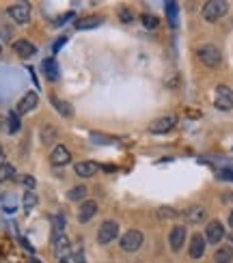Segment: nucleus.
I'll return each instance as SVG.
<instances>
[{"instance_id":"nucleus-11","label":"nucleus","mask_w":233,"mask_h":263,"mask_svg":"<svg viewBox=\"0 0 233 263\" xmlns=\"http://www.w3.org/2000/svg\"><path fill=\"white\" fill-rule=\"evenodd\" d=\"M93 216H97V203L95 201H82L80 209H78V222L87 225L93 220Z\"/></svg>"},{"instance_id":"nucleus-24","label":"nucleus","mask_w":233,"mask_h":263,"mask_svg":"<svg viewBox=\"0 0 233 263\" xmlns=\"http://www.w3.org/2000/svg\"><path fill=\"white\" fill-rule=\"evenodd\" d=\"M6 132L9 134H17L19 132V119H17V113H9V117H6Z\"/></svg>"},{"instance_id":"nucleus-42","label":"nucleus","mask_w":233,"mask_h":263,"mask_svg":"<svg viewBox=\"0 0 233 263\" xmlns=\"http://www.w3.org/2000/svg\"><path fill=\"white\" fill-rule=\"evenodd\" d=\"M35 263H39V261H35Z\"/></svg>"},{"instance_id":"nucleus-39","label":"nucleus","mask_w":233,"mask_h":263,"mask_svg":"<svg viewBox=\"0 0 233 263\" xmlns=\"http://www.w3.org/2000/svg\"><path fill=\"white\" fill-rule=\"evenodd\" d=\"M229 240H231V242H233V233H229Z\"/></svg>"},{"instance_id":"nucleus-41","label":"nucleus","mask_w":233,"mask_h":263,"mask_svg":"<svg viewBox=\"0 0 233 263\" xmlns=\"http://www.w3.org/2000/svg\"><path fill=\"white\" fill-rule=\"evenodd\" d=\"M0 50H2V45H0Z\"/></svg>"},{"instance_id":"nucleus-16","label":"nucleus","mask_w":233,"mask_h":263,"mask_svg":"<svg viewBox=\"0 0 233 263\" xmlns=\"http://www.w3.org/2000/svg\"><path fill=\"white\" fill-rule=\"evenodd\" d=\"M41 71H43V76L48 78L50 82H56L58 76H61V71H58V65H56L54 58H45V61L41 63Z\"/></svg>"},{"instance_id":"nucleus-35","label":"nucleus","mask_w":233,"mask_h":263,"mask_svg":"<svg viewBox=\"0 0 233 263\" xmlns=\"http://www.w3.org/2000/svg\"><path fill=\"white\" fill-rule=\"evenodd\" d=\"M67 19H71V13H67V15H61V17H58L54 24H56V26H61V24H65V22H67Z\"/></svg>"},{"instance_id":"nucleus-4","label":"nucleus","mask_w":233,"mask_h":263,"mask_svg":"<svg viewBox=\"0 0 233 263\" xmlns=\"http://www.w3.org/2000/svg\"><path fill=\"white\" fill-rule=\"evenodd\" d=\"M140 246H142V231H138V229H129V231L123 233V238H121V251L136 253Z\"/></svg>"},{"instance_id":"nucleus-18","label":"nucleus","mask_w":233,"mask_h":263,"mask_svg":"<svg viewBox=\"0 0 233 263\" xmlns=\"http://www.w3.org/2000/svg\"><path fill=\"white\" fill-rule=\"evenodd\" d=\"M50 102H52V106H54L58 113H61V117H65V119H69V117H74V106H71L69 102H63V100H58L56 95H52L50 97Z\"/></svg>"},{"instance_id":"nucleus-40","label":"nucleus","mask_w":233,"mask_h":263,"mask_svg":"<svg viewBox=\"0 0 233 263\" xmlns=\"http://www.w3.org/2000/svg\"><path fill=\"white\" fill-rule=\"evenodd\" d=\"M61 263H69V261L67 259H61Z\"/></svg>"},{"instance_id":"nucleus-17","label":"nucleus","mask_w":233,"mask_h":263,"mask_svg":"<svg viewBox=\"0 0 233 263\" xmlns=\"http://www.w3.org/2000/svg\"><path fill=\"white\" fill-rule=\"evenodd\" d=\"M184 216H186V220L190 222V225H199V222H203L205 220V216H207V212L201 205H192V207H188L186 212H184Z\"/></svg>"},{"instance_id":"nucleus-6","label":"nucleus","mask_w":233,"mask_h":263,"mask_svg":"<svg viewBox=\"0 0 233 263\" xmlns=\"http://www.w3.org/2000/svg\"><path fill=\"white\" fill-rule=\"evenodd\" d=\"M205 242L207 244H218L220 240L225 238V227H223V222L220 220H212V222H207V227H205Z\"/></svg>"},{"instance_id":"nucleus-21","label":"nucleus","mask_w":233,"mask_h":263,"mask_svg":"<svg viewBox=\"0 0 233 263\" xmlns=\"http://www.w3.org/2000/svg\"><path fill=\"white\" fill-rule=\"evenodd\" d=\"M214 261H216V263H231L233 261V248L231 246L218 248L216 255H214Z\"/></svg>"},{"instance_id":"nucleus-12","label":"nucleus","mask_w":233,"mask_h":263,"mask_svg":"<svg viewBox=\"0 0 233 263\" xmlns=\"http://www.w3.org/2000/svg\"><path fill=\"white\" fill-rule=\"evenodd\" d=\"M184 242H186V227H173L171 233H168V244H171V248L175 253L181 251L184 248Z\"/></svg>"},{"instance_id":"nucleus-9","label":"nucleus","mask_w":233,"mask_h":263,"mask_svg":"<svg viewBox=\"0 0 233 263\" xmlns=\"http://www.w3.org/2000/svg\"><path fill=\"white\" fill-rule=\"evenodd\" d=\"M37 104H39V95L35 93V91H28V93L22 95V100L17 102V110H15V113L17 115H26V113H30V110H35Z\"/></svg>"},{"instance_id":"nucleus-5","label":"nucleus","mask_w":233,"mask_h":263,"mask_svg":"<svg viewBox=\"0 0 233 263\" xmlns=\"http://www.w3.org/2000/svg\"><path fill=\"white\" fill-rule=\"evenodd\" d=\"M116 233H119V225L115 220H106L100 227V231H97V244H102V246L110 244L116 238Z\"/></svg>"},{"instance_id":"nucleus-1","label":"nucleus","mask_w":233,"mask_h":263,"mask_svg":"<svg viewBox=\"0 0 233 263\" xmlns=\"http://www.w3.org/2000/svg\"><path fill=\"white\" fill-rule=\"evenodd\" d=\"M197 56H199V61L205 65V67H218L220 63H223V54H220V50L216 48V45H212V43H205V45H201V48L197 50Z\"/></svg>"},{"instance_id":"nucleus-34","label":"nucleus","mask_w":233,"mask_h":263,"mask_svg":"<svg viewBox=\"0 0 233 263\" xmlns=\"http://www.w3.org/2000/svg\"><path fill=\"white\" fill-rule=\"evenodd\" d=\"M65 41H67V39H65V37H61V39H56V41H54V45H52V50H54V52H58V50H61L63 48V43Z\"/></svg>"},{"instance_id":"nucleus-36","label":"nucleus","mask_w":233,"mask_h":263,"mask_svg":"<svg viewBox=\"0 0 233 263\" xmlns=\"http://www.w3.org/2000/svg\"><path fill=\"white\" fill-rule=\"evenodd\" d=\"M4 130H6V119L0 115V132H4Z\"/></svg>"},{"instance_id":"nucleus-14","label":"nucleus","mask_w":233,"mask_h":263,"mask_svg":"<svg viewBox=\"0 0 233 263\" xmlns=\"http://www.w3.org/2000/svg\"><path fill=\"white\" fill-rule=\"evenodd\" d=\"M97 168H100V164L93 162V160H84V162H78L74 170H76V175L78 177H91V175H95L97 173Z\"/></svg>"},{"instance_id":"nucleus-26","label":"nucleus","mask_w":233,"mask_h":263,"mask_svg":"<svg viewBox=\"0 0 233 263\" xmlns=\"http://www.w3.org/2000/svg\"><path fill=\"white\" fill-rule=\"evenodd\" d=\"M158 216H160V218L162 220H173V218H177V216H179V212H177V209H173V207H160L158 209Z\"/></svg>"},{"instance_id":"nucleus-7","label":"nucleus","mask_w":233,"mask_h":263,"mask_svg":"<svg viewBox=\"0 0 233 263\" xmlns=\"http://www.w3.org/2000/svg\"><path fill=\"white\" fill-rule=\"evenodd\" d=\"M175 123H177V117L175 115L160 117V119H155L151 126H149V132H151V134H166V132H171L175 128Z\"/></svg>"},{"instance_id":"nucleus-2","label":"nucleus","mask_w":233,"mask_h":263,"mask_svg":"<svg viewBox=\"0 0 233 263\" xmlns=\"http://www.w3.org/2000/svg\"><path fill=\"white\" fill-rule=\"evenodd\" d=\"M227 11H229V4H227L225 0H210V2H205V6H203V17L207 22H218L220 17L227 15Z\"/></svg>"},{"instance_id":"nucleus-3","label":"nucleus","mask_w":233,"mask_h":263,"mask_svg":"<svg viewBox=\"0 0 233 263\" xmlns=\"http://www.w3.org/2000/svg\"><path fill=\"white\" fill-rule=\"evenodd\" d=\"M214 106L218 110H233V91L227 84H218L216 87V97H214Z\"/></svg>"},{"instance_id":"nucleus-20","label":"nucleus","mask_w":233,"mask_h":263,"mask_svg":"<svg viewBox=\"0 0 233 263\" xmlns=\"http://www.w3.org/2000/svg\"><path fill=\"white\" fill-rule=\"evenodd\" d=\"M69 251H71V246H69V240L65 238V233L58 235V238L54 240V253H56L61 259H65V255H67Z\"/></svg>"},{"instance_id":"nucleus-19","label":"nucleus","mask_w":233,"mask_h":263,"mask_svg":"<svg viewBox=\"0 0 233 263\" xmlns=\"http://www.w3.org/2000/svg\"><path fill=\"white\" fill-rule=\"evenodd\" d=\"M102 24V17L97 15H89V17H80L76 22V28L78 30H91V28H97V26Z\"/></svg>"},{"instance_id":"nucleus-23","label":"nucleus","mask_w":233,"mask_h":263,"mask_svg":"<svg viewBox=\"0 0 233 263\" xmlns=\"http://www.w3.org/2000/svg\"><path fill=\"white\" fill-rule=\"evenodd\" d=\"M140 19H142V26H145L147 30H155L160 26V19L155 17V15H151V13H145Z\"/></svg>"},{"instance_id":"nucleus-27","label":"nucleus","mask_w":233,"mask_h":263,"mask_svg":"<svg viewBox=\"0 0 233 263\" xmlns=\"http://www.w3.org/2000/svg\"><path fill=\"white\" fill-rule=\"evenodd\" d=\"M166 13H168V19H171V26L175 28V26H177V4L166 2Z\"/></svg>"},{"instance_id":"nucleus-31","label":"nucleus","mask_w":233,"mask_h":263,"mask_svg":"<svg viewBox=\"0 0 233 263\" xmlns=\"http://www.w3.org/2000/svg\"><path fill=\"white\" fill-rule=\"evenodd\" d=\"M220 179H227V181H233V168H223L218 173Z\"/></svg>"},{"instance_id":"nucleus-15","label":"nucleus","mask_w":233,"mask_h":263,"mask_svg":"<svg viewBox=\"0 0 233 263\" xmlns=\"http://www.w3.org/2000/svg\"><path fill=\"white\" fill-rule=\"evenodd\" d=\"M13 50H15V54L22 56V58H28V56H32L37 52V48L28 41V39H17V41L13 43Z\"/></svg>"},{"instance_id":"nucleus-32","label":"nucleus","mask_w":233,"mask_h":263,"mask_svg":"<svg viewBox=\"0 0 233 263\" xmlns=\"http://www.w3.org/2000/svg\"><path fill=\"white\" fill-rule=\"evenodd\" d=\"M119 15H121V19H123V22H132V19H134V15H132V13H129V11L125 9V6H123V9L119 11Z\"/></svg>"},{"instance_id":"nucleus-10","label":"nucleus","mask_w":233,"mask_h":263,"mask_svg":"<svg viewBox=\"0 0 233 263\" xmlns=\"http://www.w3.org/2000/svg\"><path fill=\"white\" fill-rule=\"evenodd\" d=\"M50 162L54 164V166H65V164H69L71 162L69 149L65 147V144H56V147L52 149V153H50Z\"/></svg>"},{"instance_id":"nucleus-25","label":"nucleus","mask_w":233,"mask_h":263,"mask_svg":"<svg viewBox=\"0 0 233 263\" xmlns=\"http://www.w3.org/2000/svg\"><path fill=\"white\" fill-rule=\"evenodd\" d=\"M84 196H87V188H84V186H76V188H71L67 192L69 201H82Z\"/></svg>"},{"instance_id":"nucleus-22","label":"nucleus","mask_w":233,"mask_h":263,"mask_svg":"<svg viewBox=\"0 0 233 263\" xmlns=\"http://www.w3.org/2000/svg\"><path fill=\"white\" fill-rule=\"evenodd\" d=\"M13 177H15V166H13V164H9V162L0 164V183L9 181V179H13Z\"/></svg>"},{"instance_id":"nucleus-28","label":"nucleus","mask_w":233,"mask_h":263,"mask_svg":"<svg viewBox=\"0 0 233 263\" xmlns=\"http://www.w3.org/2000/svg\"><path fill=\"white\" fill-rule=\"evenodd\" d=\"M56 138V128H52V126H48V128H43V132H41V140L45 142V144H50L52 140Z\"/></svg>"},{"instance_id":"nucleus-29","label":"nucleus","mask_w":233,"mask_h":263,"mask_svg":"<svg viewBox=\"0 0 233 263\" xmlns=\"http://www.w3.org/2000/svg\"><path fill=\"white\" fill-rule=\"evenodd\" d=\"M24 207L26 209H32V207H35L37 205V196H35V192H32V190H28V192H26L24 194Z\"/></svg>"},{"instance_id":"nucleus-8","label":"nucleus","mask_w":233,"mask_h":263,"mask_svg":"<svg viewBox=\"0 0 233 263\" xmlns=\"http://www.w3.org/2000/svg\"><path fill=\"white\" fill-rule=\"evenodd\" d=\"M6 11H9V15L15 19L17 24H26L30 19V4H26V2H15V4H11Z\"/></svg>"},{"instance_id":"nucleus-38","label":"nucleus","mask_w":233,"mask_h":263,"mask_svg":"<svg viewBox=\"0 0 233 263\" xmlns=\"http://www.w3.org/2000/svg\"><path fill=\"white\" fill-rule=\"evenodd\" d=\"M229 225L233 227V209H231V214H229Z\"/></svg>"},{"instance_id":"nucleus-13","label":"nucleus","mask_w":233,"mask_h":263,"mask_svg":"<svg viewBox=\"0 0 233 263\" xmlns=\"http://www.w3.org/2000/svg\"><path fill=\"white\" fill-rule=\"evenodd\" d=\"M205 244H207V242H205L203 235H201V233H194L192 240H190V251H188V253H190V257H192V259H201V257H203Z\"/></svg>"},{"instance_id":"nucleus-37","label":"nucleus","mask_w":233,"mask_h":263,"mask_svg":"<svg viewBox=\"0 0 233 263\" xmlns=\"http://www.w3.org/2000/svg\"><path fill=\"white\" fill-rule=\"evenodd\" d=\"M0 164H4V151H2V144H0Z\"/></svg>"},{"instance_id":"nucleus-30","label":"nucleus","mask_w":233,"mask_h":263,"mask_svg":"<svg viewBox=\"0 0 233 263\" xmlns=\"http://www.w3.org/2000/svg\"><path fill=\"white\" fill-rule=\"evenodd\" d=\"M22 183H24V186L28 188V190H32V188L37 186V181H35V177H32V175H24V177H22Z\"/></svg>"},{"instance_id":"nucleus-33","label":"nucleus","mask_w":233,"mask_h":263,"mask_svg":"<svg viewBox=\"0 0 233 263\" xmlns=\"http://www.w3.org/2000/svg\"><path fill=\"white\" fill-rule=\"evenodd\" d=\"M91 140H95V142H113V138L100 136V134H91Z\"/></svg>"}]
</instances>
